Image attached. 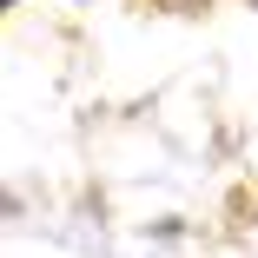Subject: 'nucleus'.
Returning <instances> with one entry per match:
<instances>
[{
  "instance_id": "obj_1",
  "label": "nucleus",
  "mask_w": 258,
  "mask_h": 258,
  "mask_svg": "<svg viewBox=\"0 0 258 258\" xmlns=\"http://www.w3.org/2000/svg\"><path fill=\"white\" fill-rule=\"evenodd\" d=\"M7 7H14V0H7Z\"/></svg>"
}]
</instances>
